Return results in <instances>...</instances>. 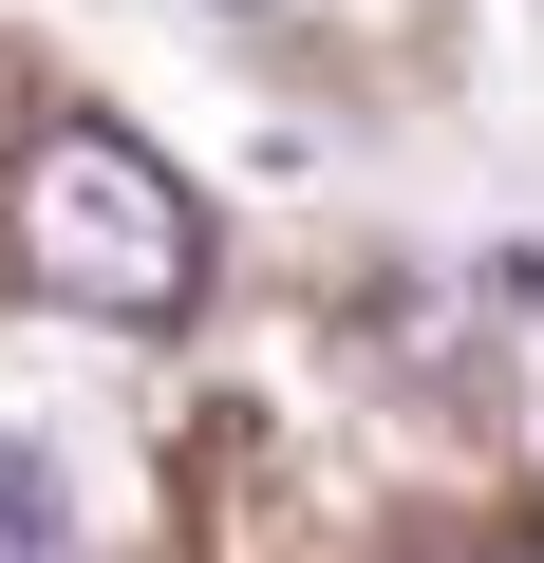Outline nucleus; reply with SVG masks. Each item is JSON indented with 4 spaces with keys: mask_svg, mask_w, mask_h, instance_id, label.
<instances>
[{
    "mask_svg": "<svg viewBox=\"0 0 544 563\" xmlns=\"http://www.w3.org/2000/svg\"><path fill=\"white\" fill-rule=\"evenodd\" d=\"M0 244H20L38 301H76V320H113V339H151V320H188V301H207V207H188V169H169L151 132H113V113L20 132Z\"/></svg>",
    "mask_w": 544,
    "mask_h": 563,
    "instance_id": "nucleus-1",
    "label": "nucleus"
},
{
    "mask_svg": "<svg viewBox=\"0 0 544 563\" xmlns=\"http://www.w3.org/2000/svg\"><path fill=\"white\" fill-rule=\"evenodd\" d=\"M0 563H57V470L0 451Z\"/></svg>",
    "mask_w": 544,
    "mask_h": 563,
    "instance_id": "nucleus-2",
    "label": "nucleus"
}]
</instances>
